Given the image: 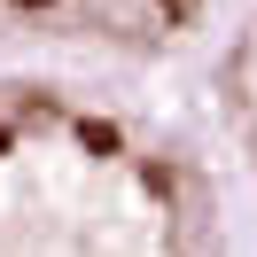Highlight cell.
Returning a JSON list of instances; mask_svg holds the SVG:
<instances>
[{"label": "cell", "instance_id": "cell-1", "mask_svg": "<svg viewBox=\"0 0 257 257\" xmlns=\"http://www.w3.org/2000/svg\"><path fill=\"white\" fill-rule=\"evenodd\" d=\"M0 257H249L179 86L0 63Z\"/></svg>", "mask_w": 257, "mask_h": 257}, {"label": "cell", "instance_id": "cell-2", "mask_svg": "<svg viewBox=\"0 0 257 257\" xmlns=\"http://www.w3.org/2000/svg\"><path fill=\"white\" fill-rule=\"evenodd\" d=\"M226 0H0V63L187 86Z\"/></svg>", "mask_w": 257, "mask_h": 257}, {"label": "cell", "instance_id": "cell-3", "mask_svg": "<svg viewBox=\"0 0 257 257\" xmlns=\"http://www.w3.org/2000/svg\"><path fill=\"white\" fill-rule=\"evenodd\" d=\"M179 94H187L195 125H203L210 156L234 187L241 234H249V257H257V0H226L218 39L203 47V63Z\"/></svg>", "mask_w": 257, "mask_h": 257}]
</instances>
